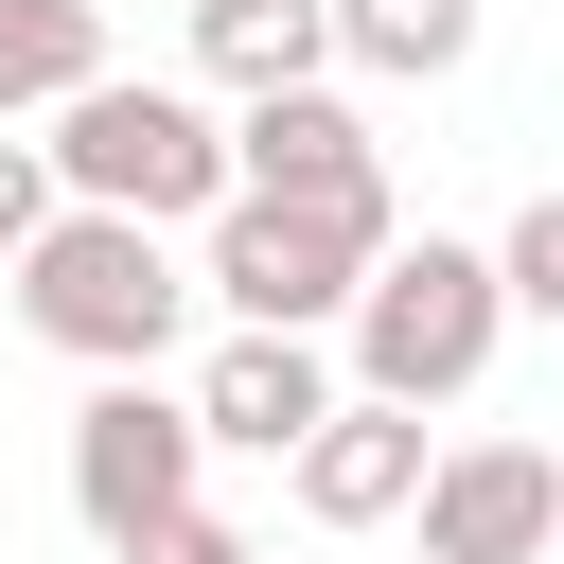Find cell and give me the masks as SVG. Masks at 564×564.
<instances>
[{
    "instance_id": "8fae6325",
    "label": "cell",
    "mask_w": 564,
    "mask_h": 564,
    "mask_svg": "<svg viewBox=\"0 0 564 564\" xmlns=\"http://www.w3.org/2000/svg\"><path fill=\"white\" fill-rule=\"evenodd\" d=\"M264 106V88H335L317 53V0H194V106Z\"/></svg>"
},
{
    "instance_id": "30bf717a",
    "label": "cell",
    "mask_w": 564,
    "mask_h": 564,
    "mask_svg": "<svg viewBox=\"0 0 564 564\" xmlns=\"http://www.w3.org/2000/svg\"><path fill=\"white\" fill-rule=\"evenodd\" d=\"M476 35H494V0H317V53L370 88H441V70H476Z\"/></svg>"
},
{
    "instance_id": "5b68a950",
    "label": "cell",
    "mask_w": 564,
    "mask_h": 564,
    "mask_svg": "<svg viewBox=\"0 0 564 564\" xmlns=\"http://www.w3.org/2000/svg\"><path fill=\"white\" fill-rule=\"evenodd\" d=\"M229 123V194H264V212H335V229H405V194H388V141H370V106L352 88H264V106H212Z\"/></svg>"
},
{
    "instance_id": "9a60e30c",
    "label": "cell",
    "mask_w": 564,
    "mask_h": 564,
    "mask_svg": "<svg viewBox=\"0 0 564 564\" xmlns=\"http://www.w3.org/2000/svg\"><path fill=\"white\" fill-rule=\"evenodd\" d=\"M123 564H264V546H247V529H229V511H176V529H141V546H123Z\"/></svg>"
},
{
    "instance_id": "6da1fadb",
    "label": "cell",
    "mask_w": 564,
    "mask_h": 564,
    "mask_svg": "<svg viewBox=\"0 0 564 564\" xmlns=\"http://www.w3.org/2000/svg\"><path fill=\"white\" fill-rule=\"evenodd\" d=\"M35 159H53V212H123V229H212L229 212V123L176 88V70H88L53 123H35Z\"/></svg>"
},
{
    "instance_id": "9c48e42d",
    "label": "cell",
    "mask_w": 564,
    "mask_h": 564,
    "mask_svg": "<svg viewBox=\"0 0 564 564\" xmlns=\"http://www.w3.org/2000/svg\"><path fill=\"white\" fill-rule=\"evenodd\" d=\"M423 458H441V441H423L405 405H352V388H335V405H317V441L282 458V494H300L317 529H405V494H423Z\"/></svg>"
},
{
    "instance_id": "52a82bcc",
    "label": "cell",
    "mask_w": 564,
    "mask_h": 564,
    "mask_svg": "<svg viewBox=\"0 0 564 564\" xmlns=\"http://www.w3.org/2000/svg\"><path fill=\"white\" fill-rule=\"evenodd\" d=\"M405 529H423V564H546V546H564V458H546L529 423H476V441L423 458Z\"/></svg>"
},
{
    "instance_id": "3957f363",
    "label": "cell",
    "mask_w": 564,
    "mask_h": 564,
    "mask_svg": "<svg viewBox=\"0 0 564 564\" xmlns=\"http://www.w3.org/2000/svg\"><path fill=\"white\" fill-rule=\"evenodd\" d=\"M511 352V317H494V264L458 247V229H423V247H388L370 282H352V317H335V388L352 405H458L476 370Z\"/></svg>"
},
{
    "instance_id": "7c38bea8",
    "label": "cell",
    "mask_w": 564,
    "mask_h": 564,
    "mask_svg": "<svg viewBox=\"0 0 564 564\" xmlns=\"http://www.w3.org/2000/svg\"><path fill=\"white\" fill-rule=\"evenodd\" d=\"M88 70H123V53H106V0H0V141L53 123Z\"/></svg>"
},
{
    "instance_id": "ba28073f",
    "label": "cell",
    "mask_w": 564,
    "mask_h": 564,
    "mask_svg": "<svg viewBox=\"0 0 564 564\" xmlns=\"http://www.w3.org/2000/svg\"><path fill=\"white\" fill-rule=\"evenodd\" d=\"M176 405H194V441H212V458H300V441H317V405H335V352H317V335H212Z\"/></svg>"
},
{
    "instance_id": "5bb4252c",
    "label": "cell",
    "mask_w": 564,
    "mask_h": 564,
    "mask_svg": "<svg viewBox=\"0 0 564 564\" xmlns=\"http://www.w3.org/2000/svg\"><path fill=\"white\" fill-rule=\"evenodd\" d=\"M35 229H53V159H35V141H0V264H18Z\"/></svg>"
},
{
    "instance_id": "277c9868",
    "label": "cell",
    "mask_w": 564,
    "mask_h": 564,
    "mask_svg": "<svg viewBox=\"0 0 564 564\" xmlns=\"http://www.w3.org/2000/svg\"><path fill=\"white\" fill-rule=\"evenodd\" d=\"M405 247V229H388ZM370 229H335V212H264V194H229L212 229H194V317L212 335H317L335 352V317H352V282L388 264Z\"/></svg>"
},
{
    "instance_id": "4fadbf2b",
    "label": "cell",
    "mask_w": 564,
    "mask_h": 564,
    "mask_svg": "<svg viewBox=\"0 0 564 564\" xmlns=\"http://www.w3.org/2000/svg\"><path fill=\"white\" fill-rule=\"evenodd\" d=\"M476 264H494V317H564V194H529Z\"/></svg>"
},
{
    "instance_id": "8992f818",
    "label": "cell",
    "mask_w": 564,
    "mask_h": 564,
    "mask_svg": "<svg viewBox=\"0 0 564 564\" xmlns=\"http://www.w3.org/2000/svg\"><path fill=\"white\" fill-rule=\"evenodd\" d=\"M70 511H88V546H106V564H123L141 529L212 511V441H194V405H176L159 370H123V388H88V405H70Z\"/></svg>"
},
{
    "instance_id": "7a4b0ae2",
    "label": "cell",
    "mask_w": 564,
    "mask_h": 564,
    "mask_svg": "<svg viewBox=\"0 0 564 564\" xmlns=\"http://www.w3.org/2000/svg\"><path fill=\"white\" fill-rule=\"evenodd\" d=\"M0 282H18V335H35V352H70L88 388L176 370V335H194V264H176L159 229H123V212H53Z\"/></svg>"
}]
</instances>
